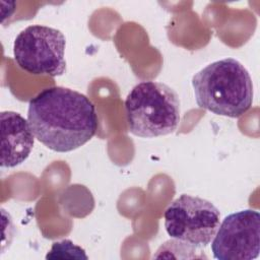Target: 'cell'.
Wrapping results in <instances>:
<instances>
[{"label":"cell","mask_w":260,"mask_h":260,"mask_svg":"<svg viewBox=\"0 0 260 260\" xmlns=\"http://www.w3.org/2000/svg\"><path fill=\"white\" fill-rule=\"evenodd\" d=\"M27 121L35 137L57 152L74 150L89 141L98 130L92 102L76 90L52 86L28 104Z\"/></svg>","instance_id":"cell-1"},{"label":"cell","mask_w":260,"mask_h":260,"mask_svg":"<svg viewBox=\"0 0 260 260\" xmlns=\"http://www.w3.org/2000/svg\"><path fill=\"white\" fill-rule=\"evenodd\" d=\"M199 108L215 115L239 118L253 103V83L245 66L234 58L212 62L192 77Z\"/></svg>","instance_id":"cell-2"},{"label":"cell","mask_w":260,"mask_h":260,"mask_svg":"<svg viewBox=\"0 0 260 260\" xmlns=\"http://www.w3.org/2000/svg\"><path fill=\"white\" fill-rule=\"evenodd\" d=\"M125 113L129 131L143 138L173 133L180 122L181 102L169 85L157 81H141L128 93Z\"/></svg>","instance_id":"cell-3"},{"label":"cell","mask_w":260,"mask_h":260,"mask_svg":"<svg viewBox=\"0 0 260 260\" xmlns=\"http://www.w3.org/2000/svg\"><path fill=\"white\" fill-rule=\"evenodd\" d=\"M66 40L57 28L34 24L22 29L13 43L16 64L34 75L60 76L65 72Z\"/></svg>","instance_id":"cell-4"},{"label":"cell","mask_w":260,"mask_h":260,"mask_svg":"<svg viewBox=\"0 0 260 260\" xmlns=\"http://www.w3.org/2000/svg\"><path fill=\"white\" fill-rule=\"evenodd\" d=\"M168 235L198 248L207 247L220 223L219 210L208 200L182 194L164 213Z\"/></svg>","instance_id":"cell-5"},{"label":"cell","mask_w":260,"mask_h":260,"mask_svg":"<svg viewBox=\"0 0 260 260\" xmlns=\"http://www.w3.org/2000/svg\"><path fill=\"white\" fill-rule=\"evenodd\" d=\"M260 214L254 209L229 214L219 223L211 241L213 257L218 260H252L260 251Z\"/></svg>","instance_id":"cell-6"},{"label":"cell","mask_w":260,"mask_h":260,"mask_svg":"<svg viewBox=\"0 0 260 260\" xmlns=\"http://www.w3.org/2000/svg\"><path fill=\"white\" fill-rule=\"evenodd\" d=\"M0 125L1 167L14 168L22 164L30 154L35 135L28 121L16 112H1Z\"/></svg>","instance_id":"cell-7"},{"label":"cell","mask_w":260,"mask_h":260,"mask_svg":"<svg viewBox=\"0 0 260 260\" xmlns=\"http://www.w3.org/2000/svg\"><path fill=\"white\" fill-rule=\"evenodd\" d=\"M87 259L85 251L70 240L53 243L46 259Z\"/></svg>","instance_id":"cell-8"}]
</instances>
